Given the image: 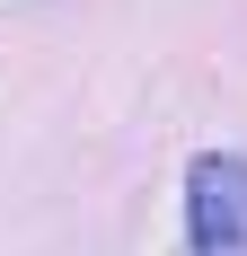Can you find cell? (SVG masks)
<instances>
[{
  "instance_id": "6da1fadb",
  "label": "cell",
  "mask_w": 247,
  "mask_h": 256,
  "mask_svg": "<svg viewBox=\"0 0 247 256\" xmlns=\"http://www.w3.org/2000/svg\"><path fill=\"white\" fill-rule=\"evenodd\" d=\"M186 248L247 256V159L238 150H203L186 168Z\"/></svg>"
}]
</instances>
